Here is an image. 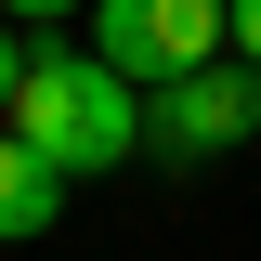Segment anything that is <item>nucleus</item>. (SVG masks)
<instances>
[{
	"label": "nucleus",
	"instance_id": "1",
	"mask_svg": "<svg viewBox=\"0 0 261 261\" xmlns=\"http://www.w3.org/2000/svg\"><path fill=\"white\" fill-rule=\"evenodd\" d=\"M0 130L39 144L65 183H92V170H118L130 144H144V92H130L105 53H27V92H13Z\"/></svg>",
	"mask_w": 261,
	"mask_h": 261
},
{
	"label": "nucleus",
	"instance_id": "4",
	"mask_svg": "<svg viewBox=\"0 0 261 261\" xmlns=\"http://www.w3.org/2000/svg\"><path fill=\"white\" fill-rule=\"evenodd\" d=\"M53 222H65V170L0 130V248H27V235H53Z\"/></svg>",
	"mask_w": 261,
	"mask_h": 261
},
{
	"label": "nucleus",
	"instance_id": "5",
	"mask_svg": "<svg viewBox=\"0 0 261 261\" xmlns=\"http://www.w3.org/2000/svg\"><path fill=\"white\" fill-rule=\"evenodd\" d=\"M13 92H27V27L0 13V118H13Z\"/></svg>",
	"mask_w": 261,
	"mask_h": 261
},
{
	"label": "nucleus",
	"instance_id": "6",
	"mask_svg": "<svg viewBox=\"0 0 261 261\" xmlns=\"http://www.w3.org/2000/svg\"><path fill=\"white\" fill-rule=\"evenodd\" d=\"M222 27H235V65H261V0H222Z\"/></svg>",
	"mask_w": 261,
	"mask_h": 261
},
{
	"label": "nucleus",
	"instance_id": "3",
	"mask_svg": "<svg viewBox=\"0 0 261 261\" xmlns=\"http://www.w3.org/2000/svg\"><path fill=\"white\" fill-rule=\"evenodd\" d=\"M248 130H261V65L235 79V65L209 53V65H183V79H157V92H144V144H157L170 170H196V157H235Z\"/></svg>",
	"mask_w": 261,
	"mask_h": 261
},
{
	"label": "nucleus",
	"instance_id": "7",
	"mask_svg": "<svg viewBox=\"0 0 261 261\" xmlns=\"http://www.w3.org/2000/svg\"><path fill=\"white\" fill-rule=\"evenodd\" d=\"M13 27H65V13H92V0H0Z\"/></svg>",
	"mask_w": 261,
	"mask_h": 261
},
{
	"label": "nucleus",
	"instance_id": "2",
	"mask_svg": "<svg viewBox=\"0 0 261 261\" xmlns=\"http://www.w3.org/2000/svg\"><path fill=\"white\" fill-rule=\"evenodd\" d=\"M92 53L118 65L130 92H157V79H183V65L235 53V27H222V0H92Z\"/></svg>",
	"mask_w": 261,
	"mask_h": 261
}]
</instances>
